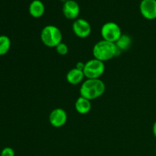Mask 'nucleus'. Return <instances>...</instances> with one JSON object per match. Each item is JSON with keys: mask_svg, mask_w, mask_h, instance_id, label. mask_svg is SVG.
<instances>
[{"mask_svg": "<svg viewBox=\"0 0 156 156\" xmlns=\"http://www.w3.org/2000/svg\"><path fill=\"white\" fill-rule=\"evenodd\" d=\"M106 90L105 84L101 79H86L82 83L79 90L80 96L89 101L95 100L103 95Z\"/></svg>", "mask_w": 156, "mask_h": 156, "instance_id": "obj_1", "label": "nucleus"}, {"mask_svg": "<svg viewBox=\"0 0 156 156\" xmlns=\"http://www.w3.org/2000/svg\"><path fill=\"white\" fill-rule=\"evenodd\" d=\"M120 53V51L117 47L115 43L109 42L104 40L96 43L92 49L94 58L104 62L111 60Z\"/></svg>", "mask_w": 156, "mask_h": 156, "instance_id": "obj_2", "label": "nucleus"}, {"mask_svg": "<svg viewBox=\"0 0 156 156\" xmlns=\"http://www.w3.org/2000/svg\"><path fill=\"white\" fill-rule=\"evenodd\" d=\"M41 40L45 46L50 48H54L62 42V32L56 26L48 24L41 30Z\"/></svg>", "mask_w": 156, "mask_h": 156, "instance_id": "obj_3", "label": "nucleus"}, {"mask_svg": "<svg viewBox=\"0 0 156 156\" xmlns=\"http://www.w3.org/2000/svg\"><path fill=\"white\" fill-rule=\"evenodd\" d=\"M105 62L95 58L87 61L83 69L85 77L88 79H100L101 76L105 73Z\"/></svg>", "mask_w": 156, "mask_h": 156, "instance_id": "obj_4", "label": "nucleus"}, {"mask_svg": "<svg viewBox=\"0 0 156 156\" xmlns=\"http://www.w3.org/2000/svg\"><path fill=\"white\" fill-rule=\"evenodd\" d=\"M101 35L104 41L116 43L122 35L121 28L116 22L108 21L102 25L101 28Z\"/></svg>", "mask_w": 156, "mask_h": 156, "instance_id": "obj_5", "label": "nucleus"}, {"mask_svg": "<svg viewBox=\"0 0 156 156\" xmlns=\"http://www.w3.org/2000/svg\"><path fill=\"white\" fill-rule=\"evenodd\" d=\"M73 30L76 37L84 39L91 34V26L87 20L78 18L73 22Z\"/></svg>", "mask_w": 156, "mask_h": 156, "instance_id": "obj_6", "label": "nucleus"}, {"mask_svg": "<svg viewBox=\"0 0 156 156\" xmlns=\"http://www.w3.org/2000/svg\"><path fill=\"white\" fill-rule=\"evenodd\" d=\"M68 116L66 111L60 108H55L49 115L50 125L55 128H60L66 123Z\"/></svg>", "mask_w": 156, "mask_h": 156, "instance_id": "obj_7", "label": "nucleus"}, {"mask_svg": "<svg viewBox=\"0 0 156 156\" xmlns=\"http://www.w3.org/2000/svg\"><path fill=\"white\" fill-rule=\"evenodd\" d=\"M140 11L146 19H156V0H141Z\"/></svg>", "mask_w": 156, "mask_h": 156, "instance_id": "obj_8", "label": "nucleus"}, {"mask_svg": "<svg viewBox=\"0 0 156 156\" xmlns=\"http://www.w3.org/2000/svg\"><path fill=\"white\" fill-rule=\"evenodd\" d=\"M64 16L70 20H76L80 13V6L76 0H67L62 5Z\"/></svg>", "mask_w": 156, "mask_h": 156, "instance_id": "obj_9", "label": "nucleus"}, {"mask_svg": "<svg viewBox=\"0 0 156 156\" xmlns=\"http://www.w3.org/2000/svg\"><path fill=\"white\" fill-rule=\"evenodd\" d=\"M28 12L33 18H41L45 12V5L41 0H32L29 5Z\"/></svg>", "mask_w": 156, "mask_h": 156, "instance_id": "obj_10", "label": "nucleus"}, {"mask_svg": "<svg viewBox=\"0 0 156 156\" xmlns=\"http://www.w3.org/2000/svg\"><path fill=\"white\" fill-rule=\"evenodd\" d=\"M85 78V77L83 71L78 69L76 67L70 69L66 74V81L68 82V83L71 84L73 85L80 84L81 82H83Z\"/></svg>", "mask_w": 156, "mask_h": 156, "instance_id": "obj_11", "label": "nucleus"}, {"mask_svg": "<svg viewBox=\"0 0 156 156\" xmlns=\"http://www.w3.org/2000/svg\"><path fill=\"white\" fill-rule=\"evenodd\" d=\"M75 109L79 114H86L91 111V101L85 98L79 97L75 103Z\"/></svg>", "mask_w": 156, "mask_h": 156, "instance_id": "obj_12", "label": "nucleus"}, {"mask_svg": "<svg viewBox=\"0 0 156 156\" xmlns=\"http://www.w3.org/2000/svg\"><path fill=\"white\" fill-rule=\"evenodd\" d=\"M115 44L120 52L125 51L130 48L131 44H132V39L129 35L122 34L121 36L116 41Z\"/></svg>", "mask_w": 156, "mask_h": 156, "instance_id": "obj_13", "label": "nucleus"}, {"mask_svg": "<svg viewBox=\"0 0 156 156\" xmlns=\"http://www.w3.org/2000/svg\"><path fill=\"white\" fill-rule=\"evenodd\" d=\"M11 42L10 38L6 35H0V56L7 54L10 50Z\"/></svg>", "mask_w": 156, "mask_h": 156, "instance_id": "obj_14", "label": "nucleus"}, {"mask_svg": "<svg viewBox=\"0 0 156 156\" xmlns=\"http://www.w3.org/2000/svg\"><path fill=\"white\" fill-rule=\"evenodd\" d=\"M55 48H56V53L60 56H66L69 53V47L65 43L61 42Z\"/></svg>", "mask_w": 156, "mask_h": 156, "instance_id": "obj_15", "label": "nucleus"}, {"mask_svg": "<svg viewBox=\"0 0 156 156\" xmlns=\"http://www.w3.org/2000/svg\"><path fill=\"white\" fill-rule=\"evenodd\" d=\"M0 156H15V150L12 147H5L0 152Z\"/></svg>", "mask_w": 156, "mask_h": 156, "instance_id": "obj_16", "label": "nucleus"}, {"mask_svg": "<svg viewBox=\"0 0 156 156\" xmlns=\"http://www.w3.org/2000/svg\"><path fill=\"white\" fill-rule=\"evenodd\" d=\"M85 62H78L76 65V68L78 69H80L83 71L84 68H85Z\"/></svg>", "mask_w": 156, "mask_h": 156, "instance_id": "obj_17", "label": "nucleus"}, {"mask_svg": "<svg viewBox=\"0 0 156 156\" xmlns=\"http://www.w3.org/2000/svg\"><path fill=\"white\" fill-rule=\"evenodd\" d=\"M152 133H153L154 136L156 138V121L154 123L153 126H152Z\"/></svg>", "mask_w": 156, "mask_h": 156, "instance_id": "obj_18", "label": "nucleus"}, {"mask_svg": "<svg viewBox=\"0 0 156 156\" xmlns=\"http://www.w3.org/2000/svg\"><path fill=\"white\" fill-rule=\"evenodd\" d=\"M61 1H62V2H63V3H64V2H66V1H67V0H61Z\"/></svg>", "mask_w": 156, "mask_h": 156, "instance_id": "obj_19", "label": "nucleus"}]
</instances>
